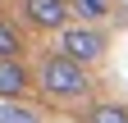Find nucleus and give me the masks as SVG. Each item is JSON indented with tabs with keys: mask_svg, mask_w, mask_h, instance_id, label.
<instances>
[{
	"mask_svg": "<svg viewBox=\"0 0 128 123\" xmlns=\"http://www.w3.org/2000/svg\"><path fill=\"white\" fill-rule=\"evenodd\" d=\"M0 123H41V110L28 100H0Z\"/></svg>",
	"mask_w": 128,
	"mask_h": 123,
	"instance_id": "nucleus-5",
	"label": "nucleus"
},
{
	"mask_svg": "<svg viewBox=\"0 0 128 123\" xmlns=\"http://www.w3.org/2000/svg\"><path fill=\"white\" fill-rule=\"evenodd\" d=\"M69 5H73V14H78L82 23H101L105 14H110V5H114V0H69Z\"/></svg>",
	"mask_w": 128,
	"mask_h": 123,
	"instance_id": "nucleus-7",
	"label": "nucleus"
},
{
	"mask_svg": "<svg viewBox=\"0 0 128 123\" xmlns=\"http://www.w3.org/2000/svg\"><path fill=\"white\" fill-rule=\"evenodd\" d=\"M124 5H128V0H124Z\"/></svg>",
	"mask_w": 128,
	"mask_h": 123,
	"instance_id": "nucleus-9",
	"label": "nucleus"
},
{
	"mask_svg": "<svg viewBox=\"0 0 128 123\" xmlns=\"http://www.w3.org/2000/svg\"><path fill=\"white\" fill-rule=\"evenodd\" d=\"M105 50H110V41H105L101 27H64L60 32V55H69L82 68L96 64V59H105Z\"/></svg>",
	"mask_w": 128,
	"mask_h": 123,
	"instance_id": "nucleus-2",
	"label": "nucleus"
},
{
	"mask_svg": "<svg viewBox=\"0 0 128 123\" xmlns=\"http://www.w3.org/2000/svg\"><path fill=\"white\" fill-rule=\"evenodd\" d=\"M28 87H32V78L18 59H0V100H23Z\"/></svg>",
	"mask_w": 128,
	"mask_h": 123,
	"instance_id": "nucleus-4",
	"label": "nucleus"
},
{
	"mask_svg": "<svg viewBox=\"0 0 128 123\" xmlns=\"http://www.w3.org/2000/svg\"><path fill=\"white\" fill-rule=\"evenodd\" d=\"M82 123H128V105H119V100H101V105H92V110H87Z\"/></svg>",
	"mask_w": 128,
	"mask_h": 123,
	"instance_id": "nucleus-6",
	"label": "nucleus"
},
{
	"mask_svg": "<svg viewBox=\"0 0 128 123\" xmlns=\"http://www.w3.org/2000/svg\"><path fill=\"white\" fill-rule=\"evenodd\" d=\"M37 87L46 91L50 100H64V105H73V100H87L92 96V73L82 64H73L69 55H46L41 59V68H37Z\"/></svg>",
	"mask_w": 128,
	"mask_h": 123,
	"instance_id": "nucleus-1",
	"label": "nucleus"
},
{
	"mask_svg": "<svg viewBox=\"0 0 128 123\" xmlns=\"http://www.w3.org/2000/svg\"><path fill=\"white\" fill-rule=\"evenodd\" d=\"M28 27H37V32H64V23L73 18V5L69 0H18Z\"/></svg>",
	"mask_w": 128,
	"mask_h": 123,
	"instance_id": "nucleus-3",
	"label": "nucleus"
},
{
	"mask_svg": "<svg viewBox=\"0 0 128 123\" xmlns=\"http://www.w3.org/2000/svg\"><path fill=\"white\" fill-rule=\"evenodd\" d=\"M23 55V37H18V27L0 18V59H18Z\"/></svg>",
	"mask_w": 128,
	"mask_h": 123,
	"instance_id": "nucleus-8",
	"label": "nucleus"
}]
</instances>
